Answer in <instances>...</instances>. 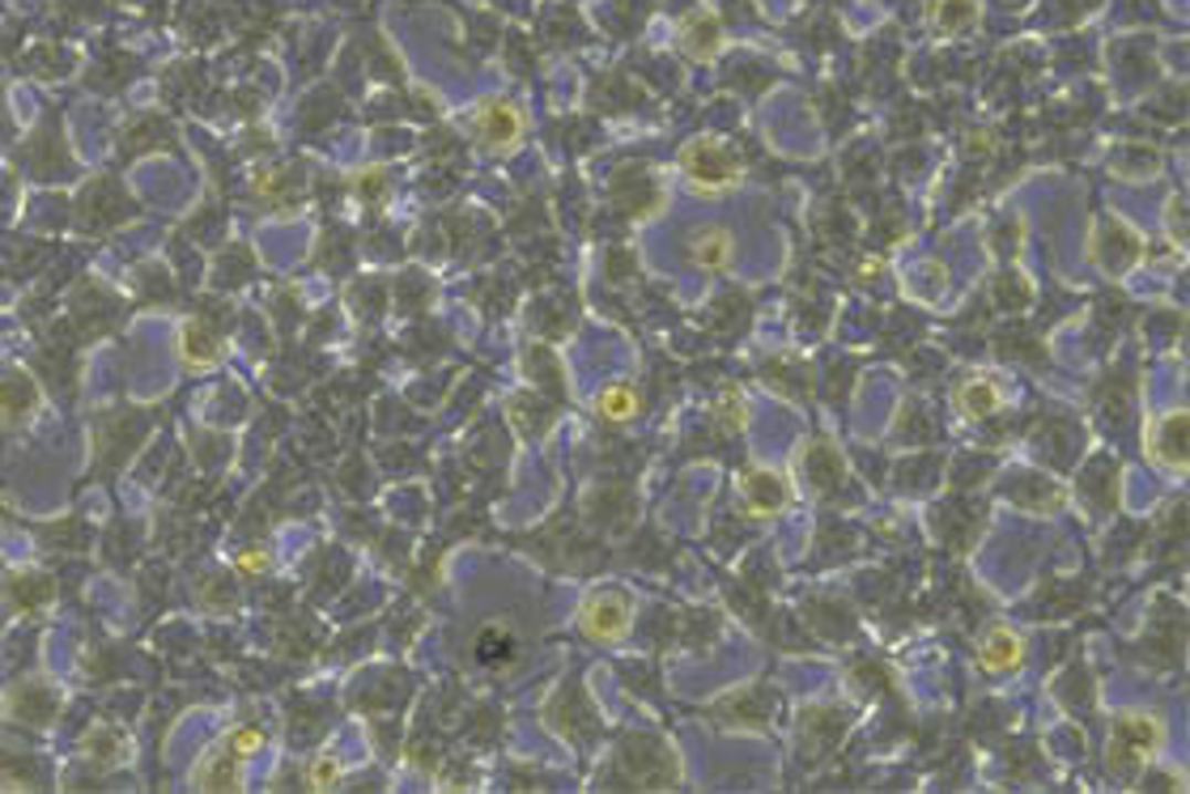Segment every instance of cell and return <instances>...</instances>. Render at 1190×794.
<instances>
[{
  "label": "cell",
  "mask_w": 1190,
  "mask_h": 794,
  "mask_svg": "<svg viewBox=\"0 0 1190 794\" xmlns=\"http://www.w3.org/2000/svg\"><path fill=\"white\" fill-rule=\"evenodd\" d=\"M681 170L689 174V183L697 192H727L740 179V158L723 140L697 137L681 149Z\"/></svg>",
  "instance_id": "cell-1"
},
{
  "label": "cell",
  "mask_w": 1190,
  "mask_h": 794,
  "mask_svg": "<svg viewBox=\"0 0 1190 794\" xmlns=\"http://www.w3.org/2000/svg\"><path fill=\"white\" fill-rule=\"evenodd\" d=\"M1161 743V727L1157 718L1148 713H1123L1118 727H1114V740H1109V769L1114 773H1127L1139 761H1148V752Z\"/></svg>",
  "instance_id": "cell-2"
},
{
  "label": "cell",
  "mask_w": 1190,
  "mask_h": 794,
  "mask_svg": "<svg viewBox=\"0 0 1190 794\" xmlns=\"http://www.w3.org/2000/svg\"><path fill=\"white\" fill-rule=\"evenodd\" d=\"M468 128L485 140L489 149H510V145H519L527 124L515 103H506V98H485V103L468 115Z\"/></svg>",
  "instance_id": "cell-3"
},
{
  "label": "cell",
  "mask_w": 1190,
  "mask_h": 794,
  "mask_svg": "<svg viewBox=\"0 0 1190 794\" xmlns=\"http://www.w3.org/2000/svg\"><path fill=\"white\" fill-rule=\"evenodd\" d=\"M630 616H634V607H630L625 591H596L591 600L582 603V629L591 633V637H600V642L625 637L630 633Z\"/></svg>",
  "instance_id": "cell-4"
},
{
  "label": "cell",
  "mask_w": 1190,
  "mask_h": 794,
  "mask_svg": "<svg viewBox=\"0 0 1190 794\" xmlns=\"http://www.w3.org/2000/svg\"><path fill=\"white\" fill-rule=\"evenodd\" d=\"M239 752L230 748V740L218 743L213 752H204V761L192 769V782L200 791H239Z\"/></svg>",
  "instance_id": "cell-5"
},
{
  "label": "cell",
  "mask_w": 1190,
  "mask_h": 794,
  "mask_svg": "<svg viewBox=\"0 0 1190 794\" xmlns=\"http://www.w3.org/2000/svg\"><path fill=\"white\" fill-rule=\"evenodd\" d=\"M681 43H685V52L693 60H715L723 47V27L715 22V13H706V9L689 13L685 27H681Z\"/></svg>",
  "instance_id": "cell-6"
},
{
  "label": "cell",
  "mask_w": 1190,
  "mask_h": 794,
  "mask_svg": "<svg viewBox=\"0 0 1190 794\" xmlns=\"http://www.w3.org/2000/svg\"><path fill=\"white\" fill-rule=\"evenodd\" d=\"M787 497H791V489H787L778 476H770V472H752V476H745V501L752 515H775Z\"/></svg>",
  "instance_id": "cell-7"
},
{
  "label": "cell",
  "mask_w": 1190,
  "mask_h": 794,
  "mask_svg": "<svg viewBox=\"0 0 1190 794\" xmlns=\"http://www.w3.org/2000/svg\"><path fill=\"white\" fill-rule=\"evenodd\" d=\"M1161 430H1165V438L1161 446L1152 442L1148 446V455L1157 459V464L1165 467H1187V446H1182V434H1187V412H1169L1161 421Z\"/></svg>",
  "instance_id": "cell-8"
},
{
  "label": "cell",
  "mask_w": 1190,
  "mask_h": 794,
  "mask_svg": "<svg viewBox=\"0 0 1190 794\" xmlns=\"http://www.w3.org/2000/svg\"><path fill=\"white\" fill-rule=\"evenodd\" d=\"M218 336L204 328V324H183V331H179V357L188 361V366H213L218 361Z\"/></svg>",
  "instance_id": "cell-9"
},
{
  "label": "cell",
  "mask_w": 1190,
  "mask_h": 794,
  "mask_svg": "<svg viewBox=\"0 0 1190 794\" xmlns=\"http://www.w3.org/2000/svg\"><path fill=\"white\" fill-rule=\"evenodd\" d=\"M927 18H931V27L944 30V34H957V30H966L978 22V0H931Z\"/></svg>",
  "instance_id": "cell-10"
},
{
  "label": "cell",
  "mask_w": 1190,
  "mask_h": 794,
  "mask_svg": "<svg viewBox=\"0 0 1190 794\" xmlns=\"http://www.w3.org/2000/svg\"><path fill=\"white\" fill-rule=\"evenodd\" d=\"M1024 655V646H1021V637H1012L1008 629H996L987 642H982V663L991 667V671H1008V667H1017Z\"/></svg>",
  "instance_id": "cell-11"
},
{
  "label": "cell",
  "mask_w": 1190,
  "mask_h": 794,
  "mask_svg": "<svg viewBox=\"0 0 1190 794\" xmlns=\"http://www.w3.org/2000/svg\"><path fill=\"white\" fill-rule=\"evenodd\" d=\"M693 260L706 268H723L731 260V234L727 230H702L693 243Z\"/></svg>",
  "instance_id": "cell-12"
},
{
  "label": "cell",
  "mask_w": 1190,
  "mask_h": 794,
  "mask_svg": "<svg viewBox=\"0 0 1190 794\" xmlns=\"http://www.w3.org/2000/svg\"><path fill=\"white\" fill-rule=\"evenodd\" d=\"M999 404H1003V395H999V387L991 379H973V383L961 387V409H966V416H991Z\"/></svg>",
  "instance_id": "cell-13"
},
{
  "label": "cell",
  "mask_w": 1190,
  "mask_h": 794,
  "mask_svg": "<svg viewBox=\"0 0 1190 794\" xmlns=\"http://www.w3.org/2000/svg\"><path fill=\"white\" fill-rule=\"evenodd\" d=\"M596 409H600V416H609V421H630L638 412V395H634V387H625V383H612L600 391V400H596Z\"/></svg>",
  "instance_id": "cell-14"
},
{
  "label": "cell",
  "mask_w": 1190,
  "mask_h": 794,
  "mask_svg": "<svg viewBox=\"0 0 1190 794\" xmlns=\"http://www.w3.org/2000/svg\"><path fill=\"white\" fill-rule=\"evenodd\" d=\"M336 777H340V765H336L333 756H319V761L310 765V786H315V791H328Z\"/></svg>",
  "instance_id": "cell-15"
},
{
  "label": "cell",
  "mask_w": 1190,
  "mask_h": 794,
  "mask_svg": "<svg viewBox=\"0 0 1190 794\" xmlns=\"http://www.w3.org/2000/svg\"><path fill=\"white\" fill-rule=\"evenodd\" d=\"M225 740H230V748H234V752H239V756H243V761H248L251 752H255V748H260V743H264V735H260V731H255V727H243V731H230V735H225Z\"/></svg>",
  "instance_id": "cell-16"
},
{
  "label": "cell",
  "mask_w": 1190,
  "mask_h": 794,
  "mask_svg": "<svg viewBox=\"0 0 1190 794\" xmlns=\"http://www.w3.org/2000/svg\"><path fill=\"white\" fill-rule=\"evenodd\" d=\"M723 421H727L731 430H740V425H745V409H740V395H736V391H727V395H723Z\"/></svg>",
  "instance_id": "cell-17"
},
{
  "label": "cell",
  "mask_w": 1190,
  "mask_h": 794,
  "mask_svg": "<svg viewBox=\"0 0 1190 794\" xmlns=\"http://www.w3.org/2000/svg\"><path fill=\"white\" fill-rule=\"evenodd\" d=\"M260 565H264V557H260V552H255V557H243V561H239V570H260Z\"/></svg>",
  "instance_id": "cell-18"
}]
</instances>
